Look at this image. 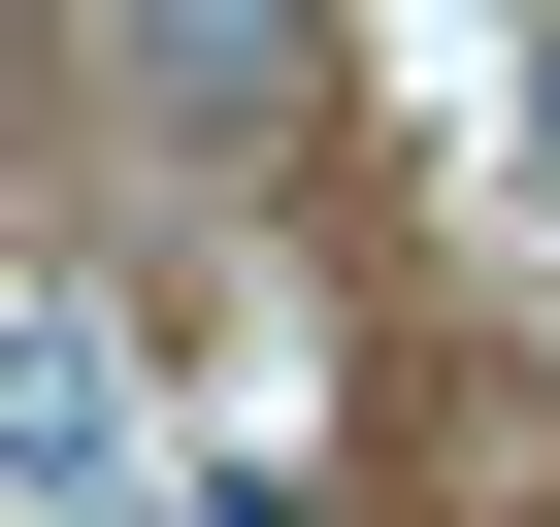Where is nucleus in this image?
<instances>
[{
  "label": "nucleus",
  "mask_w": 560,
  "mask_h": 527,
  "mask_svg": "<svg viewBox=\"0 0 560 527\" xmlns=\"http://www.w3.org/2000/svg\"><path fill=\"white\" fill-rule=\"evenodd\" d=\"M132 99H165V132H264L298 34H264V0H132Z\"/></svg>",
  "instance_id": "obj_2"
},
{
  "label": "nucleus",
  "mask_w": 560,
  "mask_h": 527,
  "mask_svg": "<svg viewBox=\"0 0 560 527\" xmlns=\"http://www.w3.org/2000/svg\"><path fill=\"white\" fill-rule=\"evenodd\" d=\"M34 527H165L132 494V396H100V297H34Z\"/></svg>",
  "instance_id": "obj_1"
}]
</instances>
